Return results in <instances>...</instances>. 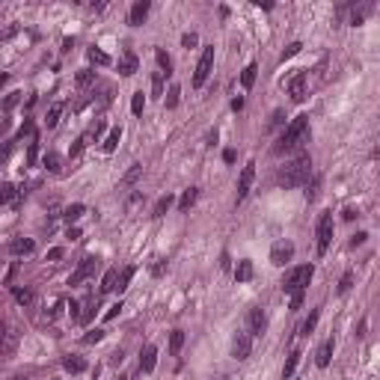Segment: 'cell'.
<instances>
[{
	"instance_id": "1",
	"label": "cell",
	"mask_w": 380,
	"mask_h": 380,
	"mask_svg": "<svg viewBox=\"0 0 380 380\" xmlns=\"http://www.w3.org/2000/svg\"><path fill=\"white\" fill-rule=\"evenodd\" d=\"M309 175H312V158H309V152H300L297 158L288 160L282 169H279L276 181L282 187H300V184L309 181Z\"/></svg>"
},
{
	"instance_id": "2",
	"label": "cell",
	"mask_w": 380,
	"mask_h": 380,
	"mask_svg": "<svg viewBox=\"0 0 380 380\" xmlns=\"http://www.w3.org/2000/svg\"><path fill=\"white\" fill-rule=\"evenodd\" d=\"M309 140V116L306 113H300V116H294L291 119V125L282 131V137L276 140V146H273V155H285V152H291V149H297L300 143H306Z\"/></svg>"
},
{
	"instance_id": "3",
	"label": "cell",
	"mask_w": 380,
	"mask_h": 380,
	"mask_svg": "<svg viewBox=\"0 0 380 380\" xmlns=\"http://www.w3.org/2000/svg\"><path fill=\"white\" fill-rule=\"evenodd\" d=\"M312 276H315V267H312V264L291 267V270H285V276H282V291H285V294L306 291V285L312 282Z\"/></svg>"
},
{
	"instance_id": "4",
	"label": "cell",
	"mask_w": 380,
	"mask_h": 380,
	"mask_svg": "<svg viewBox=\"0 0 380 380\" xmlns=\"http://www.w3.org/2000/svg\"><path fill=\"white\" fill-rule=\"evenodd\" d=\"M333 211H324L321 217H318V255H324L330 250V241H333Z\"/></svg>"
},
{
	"instance_id": "5",
	"label": "cell",
	"mask_w": 380,
	"mask_h": 380,
	"mask_svg": "<svg viewBox=\"0 0 380 380\" xmlns=\"http://www.w3.org/2000/svg\"><path fill=\"white\" fill-rule=\"evenodd\" d=\"M18 342H21L18 327L6 324V327H3V333H0V359H9V356L18 350Z\"/></svg>"
},
{
	"instance_id": "6",
	"label": "cell",
	"mask_w": 380,
	"mask_h": 380,
	"mask_svg": "<svg viewBox=\"0 0 380 380\" xmlns=\"http://www.w3.org/2000/svg\"><path fill=\"white\" fill-rule=\"evenodd\" d=\"M211 65H214V48H205V51H202V57H199V63H196V71H193V86H196V89L208 80Z\"/></svg>"
},
{
	"instance_id": "7",
	"label": "cell",
	"mask_w": 380,
	"mask_h": 380,
	"mask_svg": "<svg viewBox=\"0 0 380 380\" xmlns=\"http://www.w3.org/2000/svg\"><path fill=\"white\" fill-rule=\"evenodd\" d=\"M95 267H98V258H95V255H83V258L77 261V267H74V273H71L68 285H80V282H86V279H89V276L95 273Z\"/></svg>"
},
{
	"instance_id": "8",
	"label": "cell",
	"mask_w": 380,
	"mask_h": 380,
	"mask_svg": "<svg viewBox=\"0 0 380 380\" xmlns=\"http://www.w3.org/2000/svg\"><path fill=\"white\" fill-rule=\"evenodd\" d=\"M250 350H253V336H250V330H238L235 339H232V356H235V359H247Z\"/></svg>"
},
{
	"instance_id": "9",
	"label": "cell",
	"mask_w": 380,
	"mask_h": 380,
	"mask_svg": "<svg viewBox=\"0 0 380 380\" xmlns=\"http://www.w3.org/2000/svg\"><path fill=\"white\" fill-rule=\"evenodd\" d=\"M253 178H255V163L253 160H247V166L241 169V178H238V202L247 199V193H250V187H253Z\"/></svg>"
},
{
	"instance_id": "10",
	"label": "cell",
	"mask_w": 380,
	"mask_h": 380,
	"mask_svg": "<svg viewBox=\"0 0 380 380\" xmlns=\"http://www.w3.org/2000/svg\"><path fill=\"white\" fill-rule=\"evenodd\" d=\"M291 255H294V244H291V241H276V244L270 247V261H273L276 267H282L285 261H291Z\"/></svg>"
},
{
	"instance_id": "11",
	"label": "cell",
	"mask_w": 380,
	"mask_h": 380,
	"mask_svg": "<svg viewBox=\"0 0 380 380\" xmlns=\"http://www.w3.org/2000/svg\"><path fill=\"white\" fill-rule=\"evenodd\" d=\"M247 321H250V336H261V333L267 330V315H264L261 306H253L250 315H247Z\"/></svg>"
},
{
	"instance_id": "12",
	"label": "cell",
	"mask_w": 380,
	"mask_h": 380,
	"mask_svg": "<svg viewBox=\"0 0 380 380\" xmlns=\"http://www.w3.org/2000/svg\"><path fill=\"white\" fill-rule=\"evenodd\" d=\"M149 9H152V3H149V0H137V3L131 6V12H128V24H131V27H140V24L146 21Z\"/></svg>"
},
{
	"instance_id": "13",
	"label": "cell",
	"mask_w": 380,
	"mask_h": 380,
	"mask_svg": "<svg viewBox=\"0 0 380 380\" xmlns=\"http://www.w3.org/2000/svg\"><path fill=\"white\" fill-rule=\"evenodd\" d=\"M288 95H291V101H303L306 98V71H297L288 80Z\"/></svg>"
},
{
	"instance_id": "14",
	"label": "cell",
	"mask_w": 380,
	"mask_h": 380,
	"mask_svg": "<svg viewBox=\"0 0 380 380\" xmlns=\"http://www.w3.org/2000/svg\"><path fill=\"white\" fill-rule=\"evenodd\" d=\"M155 362H158V348L155 345H146V348L140 350V371L143 374L155 371Z\"/></svg>"
},
{
	"instance_id": "15",
	"label": "cell",
	"mask_w": 380,
	"mask_h": 380,
	"mask_svg": "<svg viewBox=\"0 0 380 380\" xmlns=\"http://www.w3.org/2000/svg\"><path fill=\"white\" fill-rule=\"evenodd\" d=\"M95 312H98V297H95V294H89V297H86V300L80 303V312H77V321H80V324L86 327V324H89V321L95 318Z\"/></svg>"
},
{
	"instance_id": "16",
	"label": "cell",
	"mask_w": 380,
	"mask_h": 380,
	"mask_svg": "<svg viewBox=\"0 0 380 380\" xmlns=\"http://www.w3.org/2000/svg\"><path fill=\"white\" fill-rule=\"evenodd\" d=\"M36 250V241L33 238H12L9 241V253L12 255H30Z\"/></svg>"
},
{
	"instance_id": "17",
	"label": "cell",
	"mask_w": 380,
	"mask_h": 380,
	"mask_svg": "<svg viewBox=\"0 0 380 380\" xmlns=\"http://www.w3.org/2000/svg\"><path fill=\"white\" fill-rule=\"evenodd\" d=\"M137 68H140L137 54H134V51H125V54H122V60H119V74L131 77V74H137Z\"/></svg>"
},
{
	"instance_id": "18",
	"label": "cell",
	"mask_w": 380,
	"mask_h": 380,
	"mask_svg": "<svg viewBox=\"0 0 380 380\" xmlns=\"http://www.w3.org/2000/svg\"><path fill=\"white\" fill-rule=\"evenodd\" d=\"M333 350H336V342H333V339H327V342L318 348V353H315L318 368H327V365H330V359H333Z\"/></svg>"
},
{
	"instance_id": "19",
	"label": "cell",
	"mask_w": 380,
	"mask_h": 380,
	"mask_svg": "<svg viewBox=\"0 0 380 380\" xmlns=\"http://www.w3.org/2000/svg\"><path fill=\"white\" fill-rule=\"evenodd\" d=\"M235 279H238V282H250V279H253V261H250V258L238 261V267H235Z\"/></svg>"
},
{
	"instance_id": "20",
	"label": "cell",
	"mask_w": 380,
	"mask_h": 380,
	"mask_svg": "<svg viewBox=\"0 0 380 380\" xmlns=\"http://www.w3.org/2000/svg\"><path fill=\"white\" fill-rule=\"evenodd\" d=\"M119 140H122V128L116 125V128H110V134H107V140L101 143V149L110 155V152H116V146H119Z\"/></svg>"
},
{
	"instance_id": "21",
	"label": "cell",
	"mask_w": 380,
	"mask_h": 380,
	"mask_svg": "<svg viewBox=\"0 0 380 380\" xmlns=\"http://www.w3.org/2000/svg\"><path fill=\"white\" fill-rule=\"evenodd\" d=\"M196 196H199V190H196V187H187L184 193H181V199H178V211H181V214H187L190 208H193Z\"/></svg>"
},
{
	"instance_id": "22",
	"label": "cell",
	"mask_w": 380,
	"mask_h": 380,
	"mask_svg": "<svg viewBox=\"0 0 380 380\" xmlns=\"http://www.w3.org/2000/svg\"><path fill=\"white\" fill-rule=\"evenodd\" d=\"M300 356H303L300 350H291V353H288V359H285V368H282V380H291V377H294V368H297Z\"/></svg>"
},
{
	"instance_id": "23",
	"label": "cell",
	"mask_w": 380,
	"mask_h": 380,
	"mask_svg": "<svg viewBox=\"0 0 380 380\" xmlns=\"http://www.w3.org/2000/svg\"><path fill=\"white\" fill-rule=\"evenodd\" d=\"M63 368L71 374H80V371H86V362L80 356H63Z\"/></svg>"
},
{
	"instance_id": "24",
	"label": "cell",
	"mask_w": 380,
	"mask_h": 380,
	"mask_svg": "<svg viewBox=\"0 0 380 380\" xmlns=\"http://www.w3.org/2000/svg\"><path fill=\"white\" fill-rule=\"evenodd\" d=\"M116 282H119V270H116V267H110V270L104 273V279H101V294L116 291Z\"/></svg>"
},
{
	"instance_id": "25",
	"label": "cell",
	"mask_w": 380,
	"mask_h": 380,
	"mask_svg": "<svg viewBox=\"0 0 380 380\" xmlns=\"http://www.w3.org/2000/svg\"><path fill=\"white\" fill-rule=\"evenodd\" d=\"M63 110H65V104H63V101H57V104H51V107H48V116H45V122H48V128H54L57 122H60Z\"/></svg>"
},
{
	"instance_id": "26",
	"label": "cell",
	"mask_w": 380,
	"mask_h": 380,
	"mask_svg": "<svg viewBox=\"0 0 380 380\" xmlns=\"http://www.w3.org/2000/svg\"><path fill=\"white\" fill-rule=\"evenodd\" d=\"M15 196H18V187H15V184H9V181H3V184H0V205L15 202Z\"/></svg>"
},
{
	"instance_id": "27",
	"label": "cell",
	"mask_w": 380,
	"mask_h": 380,
	"mask_svg": "<svg viewBox=\"0 0 380 380\" xmlns=\"http://www.w3.org/2000/svg\"><path fill=\"white\" fill-rule=\"evenodd\" d=\"M60 163H63V158H60L57 152H48V155L42 158V166H45L48 172H60Z\"/></svg>"
},
{
	"instance_id": "28",
	"label": "cell",
	"mask_w": 380,
	"mask_h": 380,
	"mask_svg": "<svg viewBox=\"0 0 380 380\" xmlns=\"http://www.w3.org/2000/svg\"><path fill=\"white\" fill-rule=\"evenodd\" d=\"M318 318H321V312H318V309H312V312H309V318L300 324V336H309V333L315 330V327H318Z\"/></svg>"
},
{
	"instance_id": "29",
	"label": "cell",
	"mask_w": 380,
	"mask_h": 380,
	"mask_svg": "<svg viewBox=\"0 0 380 380\" xmlns=\"http://www.w3.org/2000/svg\"><path fill=\"white\" fill-rule=\"evenodd\" d=\"M155 60H158V65H160V71H163V74H172V60H169V54H166L163 48L155 51Z\"/></svg>"
},
{
	"instance_id": "30",
	"label": "cell",
	"mask_w": 380,
	"mask_h": 380,
	"mask_svg": "<svg viewBox=\"0 0 380 380\" xmlns=\"http://www.w3.org/2000/svg\"><path fill=\"white\" fill-rule=\"evenodd\" d=\"M172 202H175V199H172L169 193H166V196H160L158 202H155V211H152V214H155V217H163V214L172 208Z\"/></svg>"
},
{
	"instance_id": "31",
	"label": "cell",
	"mask_w": 380,
	"mask_h": 380,
	"mask_svg": "<svg viewBox=\"0 0 380 380\" xmlns=\"http://www.w3.org/2000/svg\"><path fill=\"white\" fill-rule=\"evenodd\" d=\"M255 74H258V65H255V63H250L247 68H244V71H241V83H244L247 89H250V86L255 83Z\"/></svg>"
},
{
	"instance_id": "32",
	"label": "cell",
	"mask_w": 380,
	"mask_h": 380,
	"mask_svg": "<svg viewBox=\"0 0 380 380\" xmlns=\"http://www.w3.org/2000/svg\"><path fill=\"white\" fill-rule=\"evenodd\" d=\"M181 345H184V333H181V330H172V333H169V353L175 356V353L181 350Z\"/></svg>"
},
{
	"instance_id": "33",
	"label": "cell",
	"mask_w": 380,
	"mask_h": 380,
	"mask_svg": "<svg viewBox=\"0 0 380 380\" xmlns=\"http://www.w3.org/2000/svg\"><path fill=\"white\" fill-rule=\"evenodd\" d=\"M86 57H89V63H95V65H110V57H107L101 48H89Z\"/></svg>"
},
{
	"instance_id": "34",
	"label": "cell",
	"mask_w": 380,
	"mask_h": 380,
	"mask_svg": "<svg viewBox=\"0 0 380 380\" xmlns=\"http://www.w3.org/2000/svg\"><path fill=\"white\" fill-rule=\"evenodd\" d=\"M83 211H86V208H83L80 202H74V205H68V208L63 211V217H65L68 223H74V220H80V214H83Z\"/></svg>"
},
{
	"instance_id": "35",
	"label": "cell",
	"mask_w": 380,
	"mask_h": 380,
	"mask_svg": "<svg viewBox=\"0 0 380 380\" xmlns=\"http://www.w3.org/2000/svg\"><path fill=\"white\" fill-rule=\"evenodd\" d=\"M12 297H15L21 306H30L33 303V291L30 288H12Z\"/></svg>"
},
{
	"instance_id": "36",
	"label": "cell",
	"mask_w": 380,
	"mask_h": 380,
	"mask_svg": "<svg viewBox=\"0 0 380 380\" xmlns=\"http://www.w3.org/2000/svg\"><path fill=\"white\" fill-rule=\"evenodd\" d=\"M178 98H181V86H178V83H172V86H169V92H166V98H163V104L172 110V107L178 104Z\"/></svg>"
},
{
	"instance_id": "37",
	"label": "cell",
	"mask_w": 380,
	"mask_h": 380,
	"mask_svg": "<svg viewBox=\"0 0 380 380\" xmlns=\"http://www.w3.org/2000/svg\"><path fill=\"white\" fill-rule=\"evenodd\" d=\"M143 107H146V95H143V89H140V92H134V98H131V113H134V116H140V113H143Z\"/></svg>"
},
{
	"instance_id": "38",
	"label": "cell",
	"mask_w": 380,
	"mask_h": 380,
	"mask_svg": "<svg viewBox=\"0 0 380 380\" xmlns=\"http://www.w3.org/2000/svg\"><path fill=\"white\" fill-rule=\"evenodd\" d=\"M163 77H166V74H163L160 68L152 74V95H163Z\"/></svg>"
},
{
	"instance_id": "39",
	"label": "cell",
	"mask_w": 380,
	"mask_h": 380,
	"mask_svg": "<svg viewBox=\"0 0 380 380\" xmlns=\"http://www.w3.org/2000/svg\"><path fill=\"white\" fill-rule=\"evenodd\" d=\"M92 80H95V71H92V68H80V71H77V86H89Z\"/></svg>"
},
{
	"instance_id": "40",
	"label": "cell",
	"mask_w": 380,
	"mask_h": 380,
	"mask_svg": "<svg viewBox=\"0 0 380 380\" xmlns=\"http://www.w3.org/2000/svg\"><path fill=\"white\" fill-rule=\"evenodd\" d=\"M101 339H104V330H98V327H95V330H86V336H83V345H98Z\"/></svg>"
},
{
	"instance_id": "41",
	"label": "cell",
	"mask_w": 380,
	"mask_h": 380,
	"mask_svg": "<svg viewBox=\"0 0 380 380\" xmlns=\"http://www.w3.org/2000/svg\"><path fill=\"white\" fill-rule=\"evenodd\" d=\"M89 137H92V134H83V137H77V140H74V146H71V158H77V155H80V152L86 149Z\"/></svg>"
},
{
	"instance_id": "42",
	"label": "cell",
	"mask_w": 380,
	"mask_h": 380,
	"mask_svg": "<svg viewBox=\"0 0 380 380\" xmlns=\"http://www.w3.org/2000/svg\"><path fill=\"white\" fill-rule=\"evenodd\" d=\"M140 172H143V163H134V166L128 169V175L122 178V184H134V181L140 178Z\"/></svg>"
},
{
	"instance_id": "43",
	"label": "cell",
	"mask_w": 380,
	"mask_h": 380,
	"mask_svg": "<svg viewBox=\"0 0 380 380\" xmlns=\"http://www.w3.org/2000/svg\"><path fill=\"white\" fill-rule=\"evenodd\" d=\"M131 276H134V267H125V270L119 273V282H116V288H119V291H125L128 282H131Z\"/></svg>"
},
{
	"instance_id": "44",
	"label": "cell",
	"mask_w": 380,
	"mask_h": 380,
	"mask_svg": "<svg viewBox=\"0 0 380 380\" xmlns=\"http://www.w3.org/2000/svg\"><path fill=\"white\" fill-rule=\"evenodd\" d=\"M350 285H353V270H348V273H345V276L339 279V294H348Z\"/></svg>"
},
{
	"instance_id": "45",
	"label": "cell",
	"mask_w": 380,
	"mask_h": 380,
	"mask_svg": "<svg viewBox=\"0 0 380 380\" xmlns=\"http://www.w3.org/2000/svg\"><path fill=\"white\" fill-rule=\"evenodd\" d=\"M36 158H39V140L33 137L30 149H27V166H33V163H36Z\"/></svg>"
},
{
	"instance_id": "46",
	"label": "cell",
	"mask_w": 380,
	"mask_h": 380,
	"mask_svg": "<svg viewBox=\"0 0 380 380\" xmlns=\"http://www.w3.org/2000/svg\"><path fill=\"white\" fill-rule=\"evenodd\" d=\"M300 48H303L300 42H291V45H288V48H285V51H282V63H285V60H291L294 54H300Z\"/></svg>"
},
{
	"instance_id": "47",
	"label": "cell",
	"mask_w": 380,
	"mask_h": 380,
	"mask_svg": "<svg viewBox=\"0 0 380 380\" xmlns=\"http://www.w3.org/2000/svg\"><path fill=\"white\" fill-rule=\"evenodd\" d=\"M18 101H21V92H9L6 95V101H3V110H12Z\"/></svg>"
},
{
	"instance_id": "48",
	"label": "cell",
	"mask_w": 380,
	"mask_h": 380,
	"mask_svg": "<svg viewBox=\"0 0 380 380\" xmlns=\"http://www.w3.org/2000/svg\"><path fill=\"white\" fill-rule=\"evenodd\" d=\"M196 42H199V36H196V33H184V36H181V45H184V48H193Z\"/></svg>"
},
{
	"instance_id": "49",
	"label": "cell",
	"mask_w": 380,
	"mask_h": 380,
	"mask_svg": "<svg viewBox=\"0 0 380 380\" xmlns=\"http://www.w3.org/2000/svg\"><path fill=\"white\" fill-rule=\"evenodd\" d=\"M303 294H306V291H294V294H291V309H300V306H303Z\"/></svg>"
},
{
	"instance_id": "50",
	"label": "cell",
	"mask_w": 380,
	"mask_h": 380,
	"mask_svg": "<svg viewBox=\"0 0 380 380\" xmlns=\"http://www.w3.org/2000/svg\"><path fill=\"white\" fill-rule=\"evenodd\" d=\"M9 152H12V140H6V143H3V149H0V163H6V160H9Z\"/></svg>"
},
{
	"instance_id": "51",
	"label": "cell",
	"mask_w": 380,
	"mask_h": 380,
	"mask_svg": "<svg viewBox=\"0 0 380 380\" xmlns=\"http://www.w3.org/2000/svg\"><path fill=\"white\" fill-rule=\"evenodd\" d=\"M119 312H122V303H113V306H110V309L104 312V318H107V321H113V318L119 315Z\"/></svg>"
},
{
	"instance_id": "52",
	"label": "cell",
	"mask_w": 380,
	"mask_h": 380,
	"mask_svg": "<svg viewBox=\"0 0 380 380\" xmlns=\"http://www.w3.org/2000/svg\"><path fill=\"white\" fill-rule=\"evenodd\" d=\"M63 247H54V250H48V261H60V258H63Z\"/></svg>"
},
{
	"instance_id": "53",
	"label": "cell",
	"mask_w": 380,
	"mask_h": 380,
	"mask_svg": "<svg viewBox=\"0 0 380 380\" xmlns=\"http://www.w3.org/2000/svg\"><path fill=\"white\" fill-rule=\"evenodd\" d=\"M282 116H285L282 110H273V119H270V128H279V125H282Z\"/></svg>"
},
{
	"instance_id": "54",
	"label": "cell",
	"mask_w": 380,
	"mask_h": 380,
	"mask_svg": "<svg viewBox=\"0 0 380 380\" xmlns=\"http://www.w3.org/2000/svg\"><path fill=\"white\" fill-rule=\"evenodd\" d=\"M223 160H226V163H235V149H226V152H223Z\"/></svg>"
},
{
	"instance_id": "55",
	"label": "cell",
	"mask_w": 380,
	"mask_h": 380,
	"mask_svg": "<svg viewBox=\"0 0 380 380\" xmlns=\"http://www.w3.org/2000/svg\"><path fill=\"white\" fill-rule=\"evenodd\" d=\"M163 270H166V261H158V264H155V267H152V273H155V276H160V273H163Z\"/></svg>"
},
{
	"instance_id": "56",
	"label": "cell",
	"mask_w": 380,
	"mask_h": 380,
	"mask_svg": "<svg viewBox=\"0 0 380 380\" xmlns=\"http://www.w3.org/2000/svg\"><path fill=\"white\" fill-rule=\"evenodd\" d=\"M365 238H368V235H365V232H359V235H353V241H350V247H356V244H362V241H365Z\"/></svg>"
},
{
	"instance_id": "57",
	"label": "cell",
	"mask_w": 380,
	"mask_h": 380,
	"mask_svg": "<svg viewBox=\"0 0 380 380\" xmlns=\"http://www.w3.org/2000/svg\"><path fill=\"white\" fill-rule=\"evenodd\" d=\"M241 107H244V98H241V95H238V98H235V101H232V110H241Z\"/></svg>"
},
{
	"instance_id": "58",
	"label": "cell",
	"mask_w": 380,
	"mask_h": 380,
	"mask_svg": "<svg viewBox=\"0 0 380 380\" xmlns=\"http://www.w3.org/2000/svg\"><path fill=\"white\" fill-rule=\"evenodd\" d=\"M6 128H9V122L3 119V122H0V134H6Z\"/></svg>"
},
{
	"instance_id": "59",
	"label": "cell",
	"mask_w": 380,
	"mask_h": 380,
	"mask_svg": "<svg viewBox=\"0 0 380 380\" xmlns=\"http://www.w3.org/2000/svg\"><path fill=\"white\" fill-rule=\"evenodd\" d=\"M6 80H9V74H0V86H3V83H6Z\"/></svg>"
},
{
	"instance_id": "60",
	"label": "cell",
	"mask_w": 380,
	"mask_h": 380,
	"mask_svg": "<svg viewBox=\"0 0 380 380\" xmlns=\"http://www.w3.org/2000/svg\"><path fill=\"white\" fill-rule=\"evenodd\" d=\"M12 380H27V377H24V374H15V377H12Z\"/></svg>"
},
{
	"instance_id": "61",
	"label": "cell",
	"mask_w": 380,
	"mask_h": 380,
	"mask_svg": "<svg viewBox=\"0 0 380 380\" xmlns=\"http://www.w3.org/2000/svg\"><path fill=\"white\" fill-rule=\"evenodd\" d=\"M220 380H232V377H220Z\"/></svg>"
},
{
	"instance_id": "62",
	"label": "cell",
	"mask_w": 380,
	"mask_h": 380,
	"mask_svg": "<svg viewBox=\"0 0 380 380\" xmlns=\"http://www.w3.org/2000/svg\"><path fill=\"white\" fill-rule=\"evenodd\" d=\"M119 380H125V377H119Z\"/></svg>"
}]
</instances>
